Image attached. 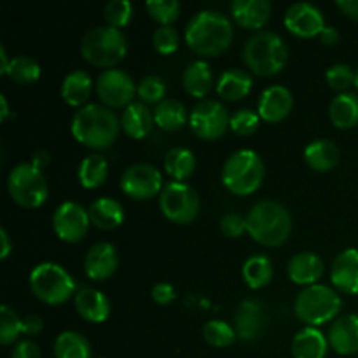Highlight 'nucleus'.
I'll return each mask as SVG.
<instances>
[{
	"label": "nucleus",
	"instance_id": "obj_1",
	"mask_svg": "<svg viewBox=\"0 0 358 358\" xmlns=\"http://www.w3.org/2000/svg\"><path fill=\"white\" fill-rule=\"evenodd\" d=\"M233 23L220 10L205 9L187 21L185 42L201 56H217L233 42Z\"/></svg>",
	"mask_w": 358,
	"mask_h": 358
},
{
	"label": "nucleus",
	"instance_id": "obj_2",
	"mask_svg": "<svg viewBox=\"0 0 358 358\" xmlns=\"http://www.w3.org/2000/svg\"><path fill=\"white\" fill-rule=\"evenodd\" d=\"M121 121L112 108L98 103H87L77 108L70 129L76 140L90 149H107L115 142Z\"/></svg>",
	"mask_w": 358,
	"mask_h": 358
},
{
	"label": "nucleus",
	"instance_id": "obj_3",
	"mask_svg": "<svg viewBox=\"0 0 358 358\" xmlns=\"http://www.w3.org/2000/svg\"><path fill=\"white\" fill-rule=\"evenodd\" d=\"M247 229L257 243L266 247H278L290 236L292 215L282 203L262 199L255 203L247 213Z\"/></svg>",
	"mask_w": 358,
	"mask_h": 358
},
{
	"label": "nucleus",
	"instance_id": "obj_4",
	"mask_svg": "<svg viewBox=\"0 0 358 358\" xmlns=\"http://www.w3.org/2000/svg\"><path fill=\"white\" fill-rule=\"evenodd\" d=\"M243 59L257 76H275L289 59V48L278 34L259 30L245 42Z\"/></svg>",
	"mask_w": 358,
	"mask_h": 358
},
{
	"label": "nucleus",
	"instance_id": "obj_5",
	"mask_svg": "<svg viewBox=\"0 0 358 358\" xmlns=\"http://www.w3.org/2000/svg\"><path fill=\"white\" fill-rule=\"evenodd\" d=\"M264 161L252 149L233 152L222 168L224 185L236 196H248L257 191L264 180Z\"/></svg>",
	"mask_w": 358,
	"mask_h": 358
},
{
	"label": "nucleus",
	"instance_id": "obj_6",
	"mask_svg": "<svg viewBox=\"0 0 358 358\" xmlns=\"http://www.w3.org/2000/svg\"><path fill=\"white\" fill-rule=\"evenodd\" d=\"M341 308L343 299L338 290L320 283L304 287L294 301L296 317L308 327H317L325 322L334 320Z\"/></svg>",
	"mask_w": 358,
	"mask_h": 358
},
{
	"label": "nucleus",
	"instance_id": "obj_7",
	"mask_svg": "<svg viewBox=\"0 0 358 358\" xmlns=\"http://www.w3.org/2000/svg\"><path fill=\"white\" fill-rule=\"evenodd\" d=\"M128 52V38L122 30L114 27H96L84 34L80 41V55L94 66L114 69Z\"/></svg>",
	"mask_w": 358,
	"mask_h": 358
},
{
	"label": "nucleus",
	"instance_id": "obj_8",
	"mask_svg": "<svg viewBox=\"0 0 358 358\" xmlns=\"http://www.w3.org/2000/svg\"><path fill=\"white\" fill-rule=\"evenodd\" d=\"M30 289L44 303L63 304L76 294V282L63 266L41 262L30 273Z\"/></svg>",
	"mask_w": 358,
	"mask_h": 358
},
{
	"label": "nucleus",
	"instance_id": "obj_9",
	"mask_svg": "<svg viewBox=\"0 0 358 358\" xmlns=\"http://www.w3.org/2000/svg\"><path fill=\"white\" fill-rule=\"evenodd\" d=\"M7 189L14 201L24 208H37L48 199L49 187L42 170L31 163H20L7 177Z\"/></svg>",
	"mask_w": 358,
	"mask_h": 358
},
{
	"label": "nucleus",
	"instance_id": "obj_10",
	"mask_svg": "<svg viewBox=\"0 0 358 358\" xmlns=\"http://www.w3.org/2000/svg\"><path fill=\"white\" fill-rule=\"evenodd\" d=\"M159 208L171 222L189 224L199 212V196L185 182H170L159 194Z\"/></svg>",
	"mask_w": 358,
	"mask_h": 358
},
{
	"label": "nucleus",
	"instance_id": "obj_11",
	"mask_svg": "<svg viewBox=\"0 0 358 358\" xmlns=\"http://www.w3.org/2000/svg\"><path fill=\"white\" fill-rule=\"evenodd\" d=\"M189 122L196 136L203 140H215L229 128L231 115L220 101L201 100L191 110Z\"/></svg>",
	"mask_w": 358,
	"mask_h": 358
},
{
	"label": "nucleus",
	"instance_id": "obj_12",
	"mask_svg": "<svg viewBox=\"0 0 358 358\" xmlns=\"http://www.w3.org/2000/svg\"><path fill=\"white\" fill-rule=\"evenodd\" d=\"M136 86L138 84L124 70L108 69L98 76L96 93L108 108L128 107V105L133 103V98L136 94Z\"/></svg>",
	"mask_w": 358,
	"mask_h": 358
},
{
	"label": "nucleus",
	"instance_id": "obj_13",
	"mask_svg": "<svg viewBox=\"0 0 358 358\" xmlns=\"http://www.w3.org/2000/svg\"><path fill=\"white\" fill-rule=\"evenodd\" d=\"M121 189L133 199H150L163 191V175L154 164L135 163L121 175Z\"/></svg>",
	"mask_w": 358,
	"mask_h": 358
},
{
	"label": "nucleus",
	"instance_id": "obj_14",
	"mask_svg": "<svg viewBox=\"0 0 358 358\" xmlns=\"http://www.w3.org/2000/svg\"><path fill=\"white\" fill-rule=\"evenodd\" d=\"M90 213L76 201H65L56 208L52 215V227L59 240L66 243H77L86 236L90 229Z\"/></svg>",
	"mask_w": 358,
	"mask_h": 358
},
{
	"label": "nucleus",
	"instance_id": "obj_15",
	"mask_svg": "<svg viewBox=\"0 0 358 358\" xmlns=\"http://www.w3.org/2000/svg\"><path fill=\"white\" fill-rule=\"evenodd\" d=\"M285 27L297 37H315L325 28L324 13L311 2H296L285 10Z\"/></svg>",
	"mask_w": 358,
	"mask_h": 358
},
{
	"label": "nucleus",
	"instance_id": "obj_16",
	"mask_svg": "<svg viewBox=\"0 0 358 358\" xmlns=\"http://www.w3.org/2000/svg\"><path fill=\"white\" fill-rule=\"evenodd\" d=\"M119 266V255L117 250L108 241H100L94 243L93 247L87 250L86 257H84V271L94 282H103V280L110 278L115 273Z\"/></svg>",
	"mask_w": 358,
	"mask_h": 358
},
{
	"label": "nucleus",
	"instance_id": "obj_17",
	"mask_svg": "<svg viewBox=\"0 0 358 358\" xmlns=\"http://www.w3.org/2000/svg\"><path fill=\"white\" fill-rule=\"evenodd\" d=\"M294 107L292 91L282 84H273L262 91L257 103V112L261 119L268 122H278L290 114Z\"/></svg>",
	"mask_w": 358,
	"mask_h": 358
},
{
	"label": "nucleus",
	"instance_id": "obj_18",
	"mask_svg": "<svg viewBox=\"0 0 358 358\" xmlns=\"http://www.w3.org/2000/svg\"><path fill=\"white\" fill-rule=\"evenodd\" d=\"M331 282L339 292L358 294V248L339 252L331 268Z\"/></svg>",
	"mask_w": 358,
	"mask_h": 358
},
{
	"label": "nucleus",
	"instance_id": "obj_19",
	"mask_svg": "<svg viewBox=\"0 0 358 358\" xmlns=\"http://www.w3.org/2000/svg\"><path fill=\"white\" fill-rule=\"evenodd\" d=\"M329 345L339 355L358 353V315L350 313L336 318L329 329Z\"/></svg>",
	"mask_w": 358,
	"mask_h": 358
},
{
	"label": "nucleus",
	"instance_id": "obj_20",
	"mask_svg": "<svg viewBox=\"0 0 358 358\" xmlns=\"http://www.w3.org/2000/svg\"><path fill=\"white\" fill-rule=\"evenodd\" d=\"M266 325L262 304L255 299H245L234 315V331L243 341H254L261 336Z\"/></svg>",
	"mask_w": 358,
	"mask_h": 358
},
{
	"label": "nucleus",
	"instance_id": "obj_21",
	"mask_svg": "<svg viewBox=\"0 0 358 358\" xmlns=\"http://www.w3.org/2000/svg\"><path fill=\"white\" fill-rule=\"evenodd\" d=\"M271 2L269 0H233L231 14L240 27L248 30H259L271 17Z\"/></svg>",
	"mask_w": 358,
	"mask_h": 358
},
{
	"label": "nucleus",
	"instance_id": "obj_22",
	"mask_svg": "<svg viewBox=\"0 0 358 358\" xmlns=\"http://www.w3.org/2000/svg\"><path fill=\"white\" fill-rule=\"evenodd\" d=\"M287 273L297 285H315L324 275V261L315 252H299L289 261Z\"/></svg>",
	"mask_w": 358,
	"mask_h": 358
},
{
	"label": "nucleus",
	"instance_id": "obj_23",
	"mask_svg": "<svg viewBox=\"0 0 358 358\" xmlns=\"http://www.w3.org/2000/svg\"><path fill=\"white\" fill-rule=\"evenodd\" d=\"M76 310L84 320L91 324H101L110 317V301L96 289H80L76 294Z\"/></svg>",
	"mask_w": 358,
	"mask_h": 358
},
{
	"label": "nucleus",
	"instance_id": "obj_24",
	"mask_svg": "<svg viewBox=\"0 0 358 358\" xmlns=\"http://www.w3.org/2000/svg\"><path fill=\"white\" fill-rule=\"evenodd\" d=\"M154 122H156L154 112L143 101H133L131 105L124 108L121 115V126L126 131V135L136 140L149 135L152 131Z\"/></svg>",
	"mask_w": 358,
	"mask_h": 358
},
{
	"label": "nucleus",
	"instance_id": "obj_25",
	"mask_svg": "<svg viewBox=\"0 0 358 358\" xmlns=\"http://www.w3.org/2000/svg\"><path fill=\"white\" fill-rule=\"evenodd\" d=\"M87 213H90L91 224L103 231L115 229L124 220V208L117 199L112 198L94 199L87 208Z\"/></svg>",
	"mask_w": 358,
	"mask_h": 358
},
{
	"label": "nucleus",
	"instance_id": "obj_26",
	"mask_svg": "<svg viewBox=\"0 0 358 358\" xmlns=\"http://www.w3.org/2000/svg\"><path fill=\"white\" fill-rule=\"evenodd\" d=\"M182 84L185 91L196 98H205L210 93L213 84L212 66L205 59H194L185 66L182 73Z\"/></svg>",
	"mask_w": 358,
	"mask_h": 358
},
{
	"label": "nucleus",
	"instance_id": "obj_27",
	"mask_svg": "<svg viewBox=\"0 0 358 358\" xmlns=\"http://www.w3.org/2000/svg\"><path fill=\"white\" fill-rule=\"evenodd\" d=\"M329 339L317 327H304L294 336V358H325Z\"/></svg>",
	"mask_w": 358,
	"mask_h": 358
},
{
	"label": "nucleus",
	"instance_id": "obj_28",
	"mask_svg": "<svg viewBox=\"0 0 358 358\" xmlns=\"http://www.w3.org/2000/svg\"><path fill=\"white\" fill-rule=\"evenodd\" d=\"M252 84H254V79L247 70L229 69L217 80V93L224 100L236 101L250 93Z\"/></svg>",
	"mask_w": 358,
	"mask_h": 358
},
{
	"label": "nucleus",
	"instance_id": "obj_29",
	"mask_svg": "<svg viewBox=\"0 0 358 358\" xmlns=\"http://www.w3.org/2000/svg\"><path fill=\"white\" fill-rule=\"evenodd\" d=\"M329 117L332 124L341 129L355 128L358 124V94L346 91L332 98L329 105Z\"/></svg>",
	"mask_w": 358,
	"mask_h": 358
},
{
	"label": "nucleus",
	"instance_id": "obj_30",
	"mask_svg": "<svg viewBox=\"0 0 358 358\" xmlns=\"http://www.w3.org/2000/svg\"><path fill=\"white\" fill-rule=\"evenodd\" d=\"M304 159L308 166L317 171H329L338 164L339 147L329 138H317L304 149Z\"/></svg>",
	"mask_w": 358,
	"mask_h": 358
},
{
	"label": "nucleus",
	"instance_id": "obj_31",
	"mask_svg": "<svg viewBox=\"0 0 358 358\" xmlns=\"http://www.w3.org/2000/svg\"><path fill=\"white\" fill-rule=\"evenodd\" d=\"M93 80L90 73L84 70H72L66 73L62 83V98L72 107H84L86 100L91 94Z\"/></svg>",
	"mask_w": 358,
	"mask_h": 358
},
{
	"label": "nucleus",
	"instance_id": "obj_32",
	"mask_svg": "<svg viewBox=\"0 0 358 358\" xmlns=\"http://www.w3.org/2000/svg\"><path fill=\"white\" fill-rule=\"evenodd\" d=\"M164 170L175 182H184L196 170V157L187 147H173L164 156Z\"/></svg>",
	"mask_w": 358,
	"mask_h": 358
},
{
	"label": "nucleus",
	"instance_id": "obj_33",
	"mask_svg": "<svg viewBox=\"0 0 358 358\" xmlns=\"http://www.w3.org/2000/svg\"><path fill=\"white\" fill-rule=\"evenodd\" d=\"M77 177L83 187H100L108 177V163L101 154H90L84 157L77 170Z\"/></svg>",
	"mask_w": 358,
	"mask_h": 358
},
{
	"label": "nucleus",
	"instance_id": "obj_34",
	"mask_svg": "<svg viewBox=\"0 0 358 358\" xmlns=\"http://www.w3.org/2000/svg\"><path fill=\"white\" fill-rule=\"evenodd\" d=\"M243 278L250 289H262L273 280V262L268 255L255 254L245 261Z\"/></svg>",
	"mask_w": 358,
	"mask_h": 358
},
{
	"label": "nucleus",
	"instance_id": "obj_35",
	"mask_svg": "<svg viewBox=\"0 0 358 358\" xmlns=\"http://www.w3.org/2000/svg\"><path fill=\"white\" fill-rule=\"evenodd\" d=\"M154 119H156V124L161 129L175 131V129L182 128L185 124L187 112H185V107L182 101L175 100V98H164L154 108Z\"/></svg>",
	"mask_w": 358,
	"mask_h": 358
},
{
	"label": "nucleus",
	"instance_id": "obj_36",
	"mask_svg": "<svg viewBox=\"0 0 358 358\" xmlns=\"http://www.w3.org/2000/svg\"><path fill=\"white\" fill-rule=\"evenodd\" d=\"M56 358H91V345L80 332L65 331L55 341Z\"/></svg>",
	"mask_w": 358,
	"mask_h": 358
},
{
	"label": "nucleus",
	"instance_id": "obj_37",
	"mask_svg": "<svg viewBox=\"0 0 358 358\" xmlns=\"http://www.w3.org/2000/svg\"><path fill=\"white\" fill-rule=\"evenodd\" d=\"M41 63L37 62L35 58L27 55H20L10 58L9 69H7V76L14 80L16 84H31L41 77Z\"/></svg>",
	"mask_w": 358,
	"mask_h": 358
},
{
	"label": "nucleus",
	"instance_id": "obj_38",
	"mask_svg": "<svg viewBox=\"0 0 358 358\" xmlns=\"http://www.w3.org/2000/svg\"><path fill=\"white\" fill-rule=\"evenodd\" d=\"M203 338L210 346L215 348H226V346L233 345L234 339L238 338L234 327H231L227 322L224 320H210L206 322L203 327Z\"/></svg>",
	"mask_w": 358,
	"mask_h": 358
},
{
	"label": "nucleus",
	"instance_id": "obj_39",
	"mask_svg": "<svg viewBox=\"0 0 358 358\" xmlns=\"http://www.w3.org/2000/svg\"><path fill=\"white\" fill-rule=\"evenodd\" d=\"M23 334V318L7 304L0 308V343L3 346L10 345Z\"/></svg>",
	"mask_w": 358,
	"mask_h": 358
},
{
	"label": "nucleus",
	"instance_id": "obj_40",
	"mask_svg": "<svg viewBox=\"0 0 358 358\" xmlns=\"http://www.w3.org/2000/svg\"><path fill=\"white\" fill-rule=\"evenodd\" d=\"M136 94L143 103H161L166 96V83L159 76H145L136 86Z\"/></svg>",
	"mask_w": 358,
	"mask_h": 358
},
{
	"label": "nucleus",
	"instance_id": "obj_41",
	"mask_svg": "<svg viewBox=\"0 0 358 358\" xmlns=\"http://www.w3.org/2000/svg\"><path fill=\"white\" fill-rule=\"evenodd\" d=\"M145 9L150 17L163 27L177 20L180 14V2L178 0H149L145 3Z\"/></svg>",
	"mask_w": 358,
	"mask_h": 358
},
{
	"label": "nucleus",
	"instance_id": "obj_42",
	"mask_svg": "<svg viewBox=\"0 0 358 358\" xmlns=\"http://www.w3.org/2000/svg\"><path fill=\"white\" fill-rule=\"evenodd\" d=\"M131 16L133 3L129 0H112L103 9V17L108 27L119 28V30L131 21Z\"/></svg>",
	"mask_w": 358,
	"mask_h": 358
},
{
	"label": "nucleus",
	"instance_id": "obj_43",
	"mask_svg": "<svg viewBox=\"0 0 358 358\" xmlns=\"http://www.w3.org/2000/svg\"><path fill=\"white\" fill-rule=\"evenodd\" d=\"M325 79H327L329 86L336 91L346 93L352 86H355V70L346 63H336V65L329 66L325 72Z\"/></svg>",
	"mask_w": 358,
	"mask_h": 358
},
{
	"label": "nucleus",
	"instance_id": "obj_44",
	"mask_svg": "<svg viewBox=\"0 0 358 358\" xmlns=\"http://www.w3.org/2000/svg\"><path fill=\"white\" fill-rule=\"evenodd\" d=\"M259 122H261V115L257 112L250 110V108H240L231 115L229 128L233 129L236 135L248 136L252 133L257 131Z\"/></svg>",
	"mask_w": 358,
	"mask_h": 358
},
{
	"label": "nucleus",
	"instance_id": "obj_45",
	"mask_svg": "<svg viewBox=\"0 0 358 358\" xmlns=\"http://www.w3.org/2000/svg\"><path fill=\"white\" fill-rule=\"evenodd\" d=\"M152 44L161 55H171L178 49L180 44V35L171 24H163L157 27L152 34Z\"/></svg>",
	"mask_w": 358,
	"mask_h": 358
},
{
	"label": "nucleus",
	"instance_id": "obj_46",
	"mask_svg": "<svg viewBox=\"0 0 358 358\" xmlns=\"http://www.w3.org/2000/svg\"><path fill=\"white\" fill-rule=\"evenodd\" d=\"M220 231L229 238L243 236L245 233H248L247 217H241L238 213H227L220 220Z\"/></svg>",
	"mask_w": 358,
	"mask_h": 358
},
{
	"label": "nucleus",
	"instance_id": "obj_47",
	"mask_svg": "<svg viewBox=\"0 0 358 358\" xmlns=\"http://www.w3.org/2000/svg\"><path fill=\"white\" fill-rule=\"evenodd\" d=\"M10 358H42V352L38 345L31 339L20 341L10 352Z\"/></svg>",
	"mask_w": 358,
	"mask_h": 358
},
{
	"label": "nucleus",
	"instance_id": "obj_48",
	"mask_svg": "<svg viewBox=\"0 0 358 358\" xmlns=\"http://www.w3.org/2000/svg\"><path fill=\"white\" fill-rule=\"evenodd\" d=\"M150 296H152V299L156 301L157 304H168L175 299V296H177V294H175L173 285H170V283H166V282H159L152 287V290H150Z\"/></svg>",
	"mask_w": 358,
	"mask_h": 358
},
{
	"label": "nucleus",
	"instance_id": "obj_49",
	"mask_svg": "<svg viewBox=\"0 0 358 358\" xmlns=\"http://www.w3.org/2000/svg\"><path fill=\"white\" fill-rule=\"evenodd\" d=\"M42 329H44V322L38 315H27L23 318V334L37 336L41 334Z\"/></svg>",
	"mask_w": 358,
	"mask_h": 358
},
{
	"label": "nucleus",
	"instance_id": "obj_50",
	"mask_svg": "<svg viewBox=\"0 0 358 358\" xmlns=\"http://www.w3.org/2000/svg\"><path fill=\"white\" fill-rule=\"evenodd\" d=\"M336 6H338L348 17L358 20V0H338Z\"/></svg>",
	"mask_w": 358,
	"mask_h": 358
},
{
	"label": "nucleus",
	"instance_id": "obj_51",
	"mask_svg": "<svg viewBox=\"0 0 358 358\" xmlns=\"http://www.w3.org/2000/svg\"><path fill=\"white\" fill-rule=\"evenodd\" d=\"M318 37H320V41L324 42L325 45H334V44H338V41H339L338 30H336L334 27H329V24H325V28L320 31V35H318Z\"/></svg>",
	"mask_w": 358,
	"mask_h": 358
},
{
	"label": "nucleus",
	"instance_id": "obj_52",
	"mask_svg": "<svg viewBox=\"0 0 358 358\" xmlns=\"http://www.w3.org/2000/svg\"><path fill=\"white\" fill-rule=\"evenodd\" d=\"M31 164H34L35 168H38V170H44L45 166H48L49 163H51V156H49L45 150H37V152L31 156Z\"/></svg>",
	"mask_w": 358,
	"mask_h": 358
},
{
	"label": "nucleus",
	"instance_id": "obj_53",
	"mask_svg": "<svg viewBox=\"0 0 358 358\" xmlns=\"http://www.w3.org/2000/svg\"><path fill=\"white\" fill-rule=\"evenodd\" d=\"M0 241H2V250H0V257L7 259V255H9L10 250H13V243H10V238H9V234H7L6 227H2V229H0Z\"/></svg>",
	"mask_w": 358,
	"mask_h": 358
},
{
	"label": "nucleus",
	"instance_id": "obj_54",
	"mask_svg": "<svg viewBox=\"0 0 358 358\" xmlns=\"http://www.w3.org/2000/svg\"><path fill=\"white\" fill-rule=\"evenodd\" d=\"M0 107H2V110H0V121H6L7 117L10 115V110H9V103H7V98L0 96Z\"/></svg>",
	"mask_w": 358,
	"mask_h": 358
},
{
	"label": "nucleus",
	"instance_id": "obj_55",
	"mask_svg": "<svg viewBox=\"0 0 358 358\" xmlns=\"http://www.w3.org/2000/svg\"><path fill=\"white\" fill-rule=\"evenodd\" d=\"M0 62H2V66H0V72L6 73V72H7V69H9L10 59L7 58V55H6V48H3V45H0Z\"/></svg>",
	"mask_w": 358,
	"mask_h": 358
},
{
	"label": "nucleus",
	"instance_id": "obj_56",
	"mask_svg": "<svg viewBox=\"0 0 358 358\" xmlns=\"http://www.w3.org/2000/svg\"><path fill=\"white\" fill-rule=\"evenodd\" d=\"M355 86H357V90H358V69L355 70Z\"/></svg>",
	"mask_w": 358,
	"mask_h": 358
}]
</instances>
